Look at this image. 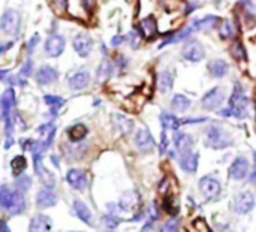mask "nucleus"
Returning a JSON list of instances; mask_svg holds the SVG:
<instances>
[{
    "label": "nucleus",
    "mask_w": 256,
    "mask_h": 232,
    "mask_svg": "<svg viewBox=\"0 0 256 232\" xmlns=\"http://www.w3.org/2000/svg\"><path fill=\"white\" fill-rule=\"evenodd\" d=\"M234 144V141L231 140L230 134L219 124H210L206 129V146L216 148V150H222L226 147H231Z\"/></svg>",
    "instance_id": "1"
},
{
    "label": "nucleus",
    "mask_w": 256,
    "mask_h": 232,
    "mask_svg": "<svg viewBox=\"0 0 256 232\" xmlns=\"http://www.w3.org/2000/svg\"><path fill=\"white\" fill-rule=\"evenodd\" d=\"M231 56L237 60H244L246 58V48L242 42L236 40L231 46Z\"/></svg>",
    "instance_id": "36"
},
{
    "label": "nucleus",
    "mask_w": 256,
    "mask_h": 232,
    "mask_svg": "<svg viewBox=\"0 0 256 232\" xmlns=\"http://www.w3.org/2000/svg\"><path fill=\"white\" fill-rule=\"evenodd\" d=\"M38 42H39V34H34V36L28 40V44H27V51H28V54L33 51V48H36Z\"/></svg>",
    "instance_id": "43"
},
{
    "label": "nucleus",
    "mask_w": 256,
    "mask_h": 232,
    "mask_svg": "<svg viewBox=\"0 0 256 232\" xmlns=\"http://www.w3.org/2000/svg\"><path fill=\"white\" fill-rule=\"evenodd\" d=\"M69 87L74 90H81L88 86L90 82V74L87 70H78L69 78Z\"/></svg>",
    "instance_id": "19"
},
{
    "label": "nucleus",
    "mask_w": 256,
    "mask_h": 232,
    "mask_svg": "<svg viewBox=\"0 0 256 232\" xmlns=\"http://www.w3.org/2000/svg\"><path fill=\"white\" fill-rule=\"evenodd\" d=\"M75 51L78 52V56L81 57H87L90 52H92V48H93V39L87 34V33H78L75 38H74V42H72Z\"/></svg>",
    "instance_id": "12"
},
{
    "label": "nucleus",
    "mask_w": 256,
    "mask_h": 232,
    "mask_svg": "<svg viewBox=\"0 0 256 232\" xmlns=\"http://www.w3.org/2000/svg\"><path fill=\"white\" fill-rule=\"evenodd\" d=\"M81 3H82L84 9H86L87 12H92V10H93V8H94L96 0H81Z\"/></svg>",
    "instance_id": "44"
},
{
    "label": "nucleus",
    "mask_w": 256,
    "mask_h": 232,
    "mask_svg": "<svg viewBox=\"0 0 256 232\" xmlns=\"http://www.w3.org/2000/svg\"><path fill=\"white\" fill-rule=\"evenodd\" d=\"M198 164H200V154L198 153H186L182 154L180 158V166L184 172L188 174H194L198 170Z\"/></svg>",
    "instance_id": "17"
},
{
    "label": "nucleus",
    "mask_w": 256,
    "mask_h": 232,
    "mask_svg": "<svg viewBox=\"0 0 256 232\" xmlns=\"http://www.w3.org/2000/svg\"><path fill=\"white\" fill-rule=\"evenodd\" d=\"M256 201L255 196L252 192L249 190H243L240 194H237L231 202V208L237 213V214H248L255 208Z\"/></svg>",
    "instance_id": "4"
},
{
    "label": "nucleus",
    "mask_w": 256,
    "mask_h": 232,
    "mask_svg": "<svg viewBox=\"0 0 256 232\" xmlns=\"http://www.w3.org/2000/svg\"><path fill=\"white\" fill-rule=\"evenodd\" d=\"M160 123H162L164 130H168V129L177 130L182 126V120L176 114H171V112H162L160 114Z\"/></svg>",
    "instance_id": "24"
},
{
    "label": "nucleus",
    "mask_w": 256,
    "mask_h": 232,
    "mask_svg": "<svg viewBox=\"0 0 256 232\" xmlns=\"http://www.w3.org/2000/svg\"><path fill=\"white\" fill-rule=\"evenodd\" d=\"M21 16L15 9H6L0 18V30L6 34H16L20 32Z\"/></svg>",
    "instance_id": "5"
},
{
    "label": "nucleus",
    "mask_w": 256,
    "mask_h": 232,
    "mask_svg": "<svg viewBox=\"0 0 256 232\" xmlns=\"http://www.w3.org/2000/svg\"><path fill=\"white\" fill-rule=\"evenodd\" d=\"M237 34V30H236V24L231 21V20H225L222 21L220 24V28H219V36L226 40V39H231Z\"/></svg>",
    "instance_id": "27"
},
{
    "label": "nucleus",
    "mask_w": 256,
    "mask_h": 232,
    "mask_svg": "<svg viewBox=\"0 0 256 232\" xmlns=\"http://www.w3.org/2000/svg\"><path fill=\"white\" fill-rule=\"evenodd\" d=\"M159 232H180L178 231V225H177V222L176 220H170V222H166Z\"/></svg>",
    "instance_id": "39"
},
{
    "label": "nucleus",
    "mask_w": 256,
    "mask_h": 232,
    "mask_svg": "<svg viewBox=\"0 0 256 232\" xmlns=\"http://www.w3.org/2000/svg\"><path fill=\"white\" fill-rule=\"evenodd\" d=\"M220 24V18L216 15H206L204 18H198L194 20L192 22V28L198 30V32H206V30H213Z\"/></svg>",
    "instance_id": "15"
},
{
    "label": "nucleus",
    "mask_w": 256,
    "mask_h": 232,
    "mask_svg": "<svg viewBox=\"0 0 256 232\" xmlns=\"http://www.w3.org/2000/svg\"><path fill=\"white\" fill-rule=\"evenodd\" d=\"M111 74H112V63L108 62V60H104V62L99 64V68H98L96 80H98L99 82H104V81H106V80L111 76Z\"/></svg>",
    "instance_id": "29"
},
{
    "label": "nucleus",
    "mask_w": 256,
    "mask_h": 232,
    "mask_svg": "<svg viewBox=\"0 0 256 232\" xmlns=\"http://www.w3.org/2000/svg\"><path fill=\"white\" fill-rule=\"evenodd\" d=\"M225 90L222 87H214L212 88L210 92H207L201 100V105L204 110H208V111H213V110H218L222 106V104L225 102Z\"/></svg>",
    "instance_id": "7"
},
{
    "label": "nucleus",
    "mask_w": 256,
    "mask_h": 232,
    "mask_svg": "<svg viewBox=\"0 0 256 232\" xmlns=\"http://www.w3.org/2000/svg\"><path fill=\"white\" fill-rule=\"evenodd\" d=\"M183 58H186L188 62H192V63H196V62H201L204 57H206V50L202 46V44L196 39H186L184 42V46H183Z\"/></svg>",
    "instance_id": "6"
},
{
    "label": "nucleus",
    "mask_w": 256,
    "mask_h": 232,
    "mask_svg": "<svg viewBox=\"0 0 256 232\" xmlns=\"http://www.w3.org/2000/svg\"><path fill=\"white\" fill-rule=\"evenodd\" d=\"M102 222L106 225V228H110V230H114V228H117V225H118V219L114 216V214H108V216H105L104 219H102Z\"/></svg>",
    "instance_id": "38"
},
{
    "label": "nucleus",
    "mask_w": 256,
    "mask_h": 232,
    "mask_svg": "<svg viewBox=\"0 0 256 232\" xmlns=\"http://www.w3.org/2000/svg\"><path fill=\"white\" fill-rule=\"evenodd\" d=\"M27 166V160L24 156H15L10 162V168H12V172L14 176H20Z\"/></svg>",
    "instance_id": "34"
},
{
    "label": "nucleus",
    "mask_w": 256,
    "mask_h": 232,
    "mask_svg": "<svg viewBox=\"0 0 256 232\" xmlns=\"http://www.w3.org/2000/svg\"><path fill=\"white\" fill-rule=\"evenodd\" d=\"M192 32H194L192 26H190V27H186V28H183V30H180V32L174 33V34H171L170 38H166V39L159 45V48H164V46L171 45V44H177V42H180V40H186V39L190 36V33H192Z\"/></svg>",
    "instance_id": "26"
},
{
    "label": "nucleus",
    "mask_w": 256,
    "mask_h": 232,
    "mask_svg": "<svg viewBox=\"0 0 256 232\" xmlns=\"http://www.w3.org/2000/svg\"><path fill=\"white\" fill-rule=\"evenodd\" d=\"M129 44H130V46L132 48H138V45H140V40H141V34L140 33H136L135 30L134 32H130L129 33Z\"/></svg>",
    "instance_id": "40"
},
{
    "label": "nucleus",
    "mask_w": 256,
    "mask_h": 232,
    "mask_svg": "<svg viewBox=\"0 0 256 232\" xmlns=\"http://www.w3.org/2000/svg\"><path fill=\"white\" fill-rule=\"evenodd\" d=\"M68 183L76 190H86L88 186V177L82 170H70L66 176Z\"/></svg>",
    "instance_id": "13"
},
{
    "label": "nucleus",
    "mask_w": 256,
    "mask_h": 232,
    "mask_svg": "<svg viewBox=\"0 0 256 232\" xmlns=\"http://www.w3.org/2000/svg\"><path fill=\"white\" fill-rule=\"evenodd\" d=\"M56 201H57L56 195L48 189H44L38 194V206L39 207H52L56 204Z\"/></svg>",
    "instance_id": "28"
},
{
    "label": "nucleus",
    "mask_w": 256,
    "mask_h": 232,
    "mask_svg": "<svg viewBox=\"0 0 256 232\" xmlns=\"http://www.w3.org/2000/svg\"><path fill=\"white\" fill-rule=\"evenodd\" d=\"M135 146L142 153L152 152L156 147L154 138H153V135L150 134L148 129H140L136 132V135H135Z\"/></svg>",
    "instance_id": "9"
},
{
    "label": "nucleus",
    "mask_w": 256,
    "mask_h": 232,
    "mask_svg": "<svg viewBox=\"0 0 256 232\" xmlns=\"http://www.w3.org/2000/svg\"><path fill=\"white\" fill-rule=\"evenodd\" d=\"M86 135H87V128L84 124H75L69 129V138L74 142L81 141Z\"/></svg>",
    "instance_id": "33"
},
{
    "label": "nucleus",
    "mask_w": 256,
    "mask_h": 232,
    "mask_svg": "<svg viewBox=\"0 0 256 232\" xmlns=\"http://www.w3.org/2000/svg\"><path fill=\"white\" fill-rule=\"evenodd\" d=\"M140 27H141V28H140L141 34L146 36V38H148V39H152L154 34H158V22H156V20H154L153 16L144 18V20L141 21V26H140Z\"/></svg>",
    "instance_id": "23"
},
{
    "label": "nucleus",
    "mask_w": 256,
    "mask_h": 232,
    "mask_svg": "<svg viewBox=\"0 0 256 232\" xmlns=\"http://www.w3.org/2000/svg\"><path fill=\"white\" fill-rule=\"evenodd\" d=\"M250 183H256V166L254 170V172L250 174Z\"/></svg>",
    "instance_id": "50"
},
{
    "label": "nucleus",
    "mask_w": 256,
    "mask_h": 232,
    "mask_svg": "<svg viewBox=\"0 0 256 232\" xmlns=\"http://www.w3.org/2000/svg\"><path fill=\"white\" fill-rule=\"evenodd\" d=\"M138 202V195L135 192H128L122 196L120 201V208L122 210H132Z\"/></svg>",
    "instance_id": "31"
},
{
    "label": "nucleus",
    "mask_w": 256,
    "mask_h": 232,
    "mask_svg": "<svg viewBox=\"0 0 256 232\" xmlns=\"http://www.w3.org/2000/svg\"><path fill=\"white\" fill-rule=\"evenodd\" d=\"M14 90L8 88L3 96H2V110H3V117H4V123H6V148L9 147V144H12V128H14Z\"/></svg>",
    "instance_id": "3"
},
{
    "label": "nucleus",
    "mask_w": 256,
    "mask_h": 232,
    "mask_svg": "<svg viewBox=\"0 0 256 232\" xmlns=\"http://www.w3.org/2000/svg\"><path fill=\"white\" fill-rule=\"evenodd\" d=\"M6 74H8L6 70H0V81L3 80V75H6Z\"/></svg>",
    "instance_id": "51"
},
{
    "label": "nucleus",
    "mask_w": 256,
    "mask_h": 232,
    "mask_svg": "<svg viewBox=\"0 0 256 232\" xmlns=\"http://www.w3.org/2000/svg\"><path fill=\"white\" fill-rule=\"evenodd\" d=\"M168 150V136H166V130L162 132V140H160V146H159V152L160 154H164Z\"/></svg>",
    "instance_id": "41"
},
{
    "label": "nucleus",
    "mask_w": 256,
    "mask_h": 232,
    "mask_svg": "<svg viewBox=\"0 0 256 232\" xmlns=\"http://www.w3.org/2000/svg\"><path fill=\"white\" fill-rule=\"evenodd\" d=\"M174 146H176V150L180 154L190 153L192 152V147H194V138L189 134L176 132V135H174Z\"/></svg>",
    "instance_id": "14"
},
{
    "label": "nucleus",
    "mask_w": 256,
    "mask_h": 232,
    "mask_svg": "<svg viewBox=\"0 0 256 232\" xmlns=\"http://www.w3.org/2000/svg\"><path fill=\"white\" fill-rule=\"evenodd\" d=\"M249 168H250L249 166V160L244 156H238L231 164V166H230V177L234 178V180H237V182H240V180H243L248 176Z\"/></svg>",
    "instance_id": "11"
},
{
    "label": "nucleus",
    "mask_w": 256,
    "mask_h": 232,
    "mask_svg": "<svg viewBox=\"0 0 256 232\" xmlns=\"http://www.w3.org/2000/svg\"><path fill=\"white\" fill-rule=\"evenodd\" d=\"M44 100H45V104L46 105H50L51 106V112L54 114L63 104H64V100L62 99V98H58V96H52V94H46L45 98H44Z\"/></svg>",
    "instance_id": "37"
},
{
    "label": "nucleus",
    "mask_w": 256,
    "mask_h": 232,
    "mask_svg": "<svg viewBox=\"0 0 256 232\" xmlns=\"http://www.w3.org/2000/svg\"><path fill=\"white\" fill-rule=\"evenodd\" d=\"M74 210H75L76 216H78L82 222H86V224H90V222H92V213H90V210L87 208V206H86L84 202L75 201V202H74Z\"/></svg>",
    "instance_id": "30"
},
{
    "label": "nucleus",
    "mask_w": 256,
    "mask_h": 232,
    "mask_svg": "<svg viewBox=\"0 0 256 232\" xmlns=\"http://www.w3.org/2000/svg\"><path fill=\"white\" fill-rule=\"evenodd\" d=\"M255 164H256V152H255Z\"/></svg>",
    "instance_id": "52"
},
{
    "label": "nucleus",
    "mask_w": 256,
    "mask_h": 232,
    "mask_svg": "<svg viewBox=\"0 0 256 232\" xmlns=\"http://www.w3.org/2000/svg\"><path fill=\"white\" fill-rule=\"evenodd\" d=\"M123 40H124V36H114L112 40H111V45H112V46H117V45H120Z\"/></svg>",
    "instance_id": "47"
},
{
    "label": "nucleus",
    "mask_w": 256,
    "mask_h": 232,
    "mask_svg": "<svg viewBox=\"0 0 256 232\" xmlns=\"http://www.w3.org/2000/svg\"><path fill=\"white\" fill-rule=\"evenodd\" d=\"M64 38L62 34H51L45 42V54L48 57H58L64 50Z\"/></svg>",
    "instance_id": "10"
},
{
    "label": "nucleus",
    "mask_w": 256,
    "mask_h": 232,
    "mask_svg": "<svg viewBox=\"0 0 256 232\" xmlns=\"http://www.w3.org/2000/svg\"><path fill=\"white\" fill-rule=\"evenodd\" d=\"M12 45H14V42H8V44L2 45V46H0V56H2V54H3V52L6 51V50H9V48H10Z\"/></svg>",
    "instance_id": "48"
},
{
    "label": "nucleus",
    "mask_w": 256,
    "mask_h": 232,
    "mask_svg": "<svg viewBox=\"0 0 256 232\" xmlns=\"http://www.w3.org/2000/svg\"><path fill=\"white\" fill-rule=\"evenodd\" d=\"M111 118H112L114 128H116L122 135H128V134L132 132L134 123H132V120H129L128 117H124V116H122V114H112Z\"/></svg>",
    "instance_id": "20"
},
{
    "label": "nucleus",
    "mask_w": 256,
    "mask_h": 232,
    "mask_svg": "<svg viewBox=\"0 0 256 232\" xmlns=\"http://www.w3.org/2000/svg\"><path fill=\"white\" fill-rule=\"evenodd\" d=\"M52 3L58 10H64L68 8V0H52Z\"/></svg>",
    "instance_id": "45"
},
{
    "label": "nucleus",
    "mask_w": 256,
    "mask_h": 232,
    "mask_svg": "<svg viewBox=\"0 0 256 232\" xmlns=\"http://www.w3.org/2000/svg\"><path fill=\"white\" fill-rule=\"evenodd\" d=\"M200 189L207 200H214L222 192V186H220L219 180L214 177H210V176H206L200 180Z\"/></svg>",
    "instance_id": "8"
},
{
    "label": "nucleus",
    "mask_w": 256,
    "mask_h": 232,
    "mask_svg": "<svg viewBox=\"0 0 256 232\" xmlns=\"http://www.w3.org/2000/svg\"><path fill=\"white\" fill-rule=\"evenodd\" d=\"M58 78V72L52 68V66H42L38 72H36V81L40 86H50Z\"/></svg>",
    "instance_id": "16"
},
{
    "label": "nucleus",
    "mask_w": 256,
    "mask_h": 232,
    "mask_svg": "<svg viewBox=\"0 0 256 232\" xmlns=\"http://www.w3.org/2000/svg\"><path fill=\"white\" fill-rule=\"evenodd\" d=\"M162 207H164V210H165L170 216H172V218H176V216L178 214V204L176 202V200H174L172 195H166V196L164 198Z\"/></svg>",
    "instance_id": "32"
},
{
    "label": "nucleus",
    "mask_w": 256,
    "mask_h": 232,
    "mask_svg": "<svg viewBox=\"0 0 256 232\" xmlns=\"http://www.w3.org/2000/svg\"><path fill=\"white\" fill-rule=\"evenodd\" d=\"M148 214H150V222L153 224L154 220H158L159 219V210H158V206L156 204H153L152 206V208H150V212H148Z\"/></svg>",
    "instance_id": "42"
},
{
    "label": "nucleus",
    "mask_w": 256,
    "mask_h": 232,
    "mask_svg": "<svg viewBox=\"0 0 256 232\" xmlns=\"http://www.w3.org/2000/svg\"><path fill=\"white\" fill-rule=\"evenodd\" d=\"M230 111L231 116L237 117V118H244L249 116V108H250V102L248 99V96L244 94V90L242 88V86L238 82H236V88L230 98Z\"/></svg>",
    "instance_id": "2"
},
{
    "label": "nucleus",
    "mask_w": 256,
    "mask_h": 232,
    "mask_svg": "<svg viewBox=\"0 0 256 232\" xmlns=\"http://www.w3.org/2000/svg\"><path fill=\"white\" fill-rule=\"evenodd\" d=\"M30 70H32V62L28 60V62L24 64V68L21 69V76H27V75L30 74Z\"/></svg>",
    "instance_id": "46"
},
{
    "label": "nucleus",
    "mask_w": 256,
    "mask_h": 232,
    "mask_svg": "<svg viewBox=\"0 0 256 232\" xmlns=\"http://www.w3.org/2000/svg\"><path fill=\"white\" fill-rule=\"evenodd\" d=\"M51 230V220L46 216H34L30 222V232H48Z\"/></svg>",
    "instance_id": "25"
},
{
    "label": "nucleus",
    "mask_w": 256,
    "mask_h": 232,
    "mask_svg": "<svg viewBox=\"0 0 256 232\" xmlns=\"http://www.w3.org/2000/svg\"><path fill=\"white\" fill-rule=\"evenodd\" d=\"M207 69H208V72H210V75H212L213 78H224V76L228 74L230 66H228V63H226L225 60H222V58H213V60L208 62Z\"/></svg>",
    "instance_id": "18"
},
{
    "label": "nucleus",
    "mask_w": 256,
    "mask_h": 232,
    "mask_svg": "<svg viewBox=\"0 0 256 232\" xmlns=\"http://www.w3.org/2000/svg\"><path fill=\"white\" fill-rule=\"evenodd\" d=\"M174 86V74L170 69H165L158 76V88L160 93H168Z\"/></svg>",
    "instance_id": "21"
},
{
    "label": "nucleus",
    "mask_w": 256,
    "mask_h": 232,
    "mask_svg": "<svg viewBox=\"0 0 256 232\" xmlns=\"http://www.w3.org/2000/svg\"><path fill=\"white\" fill-rule=\"evenodd\" d=\"M190 105H192L190 99L184 94H180V93L174 94L171 99V108L176 112H184L190 108Z\"/></svg>",
    "instance_id": "22"
},
{
    "label": "nucleus",
    "mask_w": 256,
    "mask_h": 232,
    "mask_svg": "<svg viewBox=\"0 0 256 232\" xmlns=\"http://www.w3.org/2000/svg\"><path fill=\"white\" fill-rule=\"evenodd\" d=\"M0 232H9V230H8V226H6L4 222H0Z\"/></svg>",
    "instance_id": "49"
},
{
    "label": "nucleus",
    "mask_w": 256,
    "mask_h": 232,
    "mask_svg": "<svg viewBox=\"0 0 256 232\" xmlns=\"http://www.w3.org/2000/svg\"><path fill=\"white\" fill-rule=\"evenodd\" d=\"M14 196H15V192H9L8 188H2L0 189V206L9 210V207L12 206Z\"/></svg>",
    "instance_id": "35"
}]
</instances>
